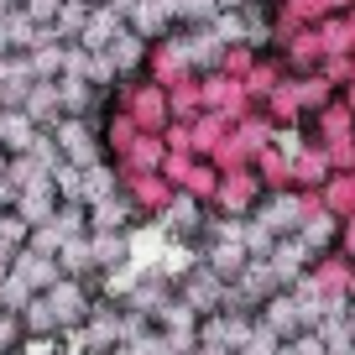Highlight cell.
<instances>
[{
    "label": "cell",
    "mask_w": 355,
    "mask_h": 355,
    "mask_svg": "<svg viewBox=\"0 0 355 355\" xmlns=\"http://www.w3.org/2000/svg\"><path fill=\"white\" fill-rule=\"evenodd\" d=\"M26 303H32V282H26L21 272H6V277H0V309H6V313H21Z\"/></svg>",
    "instance_id": "cell-2"
},
{
    "label": "cell",
    "mask_w": 355,
    "mask_h": 355,
    "mask_svg": "<svg viewBox=\"0 0 355 355\" xmlns=\"http://www.w3.org/2000/svg\"><path fill=\"white\" fill-rule=\"evenodd\" d=\"M241 6H245V0H220V11H241Z\"/></svg>",
    "instance_id": "cell-5"
},
{
    "label": "cell",
    "mask_w": 355,
    "mask_h": 355,
    "mask_svg": "<svg viewBox=\"0 0 355 355\" xmlns=\"http://www.w3.org/2000/svg\"><path fill=\"white\" fill-rule=\"evenodd\" d=\"M47 303H53L58 324H68V319H89V298H84V288H78V282H68V277H58L53 288H47Z\"/></svg>",
    "instance_id": "cell-1"
},
{
    "label": "cell",
    "mask_w": 355,
    "mask_h": 355,
    "mask_svg": "<svg viewBox=\"0 0 355 355\" xmlns=\"http://www.w3.org/2000/svg\"><path fill=\"white\" fill-rule=\"evenodd\" d=\"M115 193V173L110 167H89L78 173V199H110Z\"/></svg>",
    "instance_id": "cell-3"
},
{
    "label": "cell",
    "mask_w": 355,
    "mask_h": 355,
    "mask_svg": "<svg viewBox=\"0 0 355 355\" xmlns=\"http://www.w3.org/2000/svg\"><path fill=\"white\" fill-rule=\"evenodd\" d=\"M89 256H94V266H121L125 261V241L121 235H94V241H89Z\"/></svg>",
    "instance_id": "cell-4"
}]
</instances>
